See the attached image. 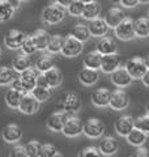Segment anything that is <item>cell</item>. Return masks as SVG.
<instances>
[{"mask_svg":"<svg viewBox=\"0 0 149 157\" xmlns=\"http://www.w3.org/2000/svg\"><path fill=\"white\" fill-rule=\"evenodd\" d=\"M21 97H22L21 93H18L13 89H9L6 93V104L9 107H12V109H17L20 101H21Z\"/></svg>","mask_w":149,"mask_h":157,"instance_id":"e575fe53","label":"cell"},{"mask_svg":"<svg viewBox=\"0 0 149 157\" xmlns=\"http://www.w3.org/2000/svg\"><path fill=\"white\" fill-rule=\"evenodd\" d=\"M17 109L21 111L22 114L32 115V114H36V113L39 110V102L30 94V93H26V94H22L21 101H20Z\"/></svg>","mask_w":149,"mask_h":157,"instance_id":"ba28073f","label":"cell"},{"mask_svg":"<svg viewBox=\"0 0 149 157\" xmlns=\"http://www.w3.org/2000/svg\"><path fill=\"white\" fill-rule=\"evenodd\" d=\"M58 6H60L62 8H66L68 7L69 4H71V0H59V2H56Z\"/></svg>","mask_w":149,"mask_h":157,"instance_id":"7dc6e473","label":"cell"},{"mask_svg":"<svg viewBox=\"0 0 149 157\" xmlns=\"http://www.w3.org/2000/svg\"><path fill=\"white\" fill-rule=\"evenodd\" d=\"M56 153V148L52 144H42L38 157H52Z\"/></svg>","mask_w":149,"mask_h":157,"instance_id":"b9f144b4","label":"cell"},{"mask_svg":"<svg viewBox=\"0 0 149 157\" xmlns=\"http://www.w3.org/2000/svg\"><path fill=\"white\" fill-rule=\"evenodd\" d=\"M101 59H102V55L99 52H97L96 50L89 51L84 56V66H85V68H89V70L97 71L101 67Z\"/></svg>","mask_w":149,"mask_h":157,"instance_id":"d4e9b609","label":"cell"},{"mask_svg":"<svg viewBox=\"0 0 149 157\" xmlns=\"http://www.w3.org/2000/svg\"><path fill=\"white\" fill-rule=\"evenodd\" d=\"M133 128L148 134V131H149V115H148V113H145V114L141 115V117H137L136 119H133Z\"/></svg>","mask_w":149,"mask_h":157,"instance_id":"d590c367","label":"cell"},{"mask_svg":"<svg viewBox=\"0 0 149 157\" xmlns=\"http://www.w3.org/2000/svg\"><path fill=\"white\" fill-rule=\"evenodd\" d=\"M120 4L126 8H133L139 4V0H122Z\"/></svg>","mask_w":149,"mask_h":157,"instance_id":"f6af8a7d","label":"cell"},{"mask_svg":"<svg viewBox=\"0 0 149 157\" xmlns=\"http://www.w3.org/2000/svg\"><path fill=\"white\" fill-rule=\"evenodd\" d=\"M105 123L97 118H90L82 124V134H85L88 137H92V139L101 137L105 134Z\"/></svg>","mask_w":149,"mask_h":157,"instance_id":"3957f363","label":"cell"},{"mask_svg":"<svg viewBox=\"0 0 149 157\" xmlns=\"http://www.w3.org/2000/svg\"><path fill=\"white\" fill-rule=\"evenodd\" d=\"M9 4H11V7L13 8V9H16V8H18V6L21 4V2H18V0H9Z\"/></svg>","mask_w":149,"mask_h":157,"instance_id":"c3c4849f","label":"cell"},{"mask_svg":"<svg viewBox=\"0 0 149 157\" xmlns=\"http://www.w3.org/2000/svg\"><path fill=\"white\" fill-rule=\"evenodd\" d=\"M115 36L120 41H131L135 38V32H133V20L130 17H126L119 25L114 29Z\"/></svg>","mask_w":149,"mask_h":157,"instance_id":"5b68a950","label":"cell"},{"mask_svg":"<svg viewBox=\"0 0 149 157\" xmlns=\"http://www.w3.org/2000/svg\"><path fill=\"white\" fill-rule=\"evenodd\" d=\"M16 78L14 71L11 67H0V85H9Z\"/></svg>","mask_w":149,"mask_h":157,"instance_id":"d6a6232c","label":"cell"},{"mask_svg":"<svg viewBox=\"0 0 149 157\" xmlns=\"http://www.w3.org/2000/svg\"><path fill=\"white\" fill-rule=\"evenodd\" d=\"M78 80H80L81 84L84 85H94L98 81V73L97 71L89 70V68H82V70L78 72Z\"/></svg>","mask_w":149,"mask_h":157,"instance_id":"4316f807","label":"cell"},{"mask_svg":"<svg viewBox=\"0 0 149 157\" xmlns=\"http://www.w3.org/2000/svg\"><path fill=\"white\" fill-rule=\"evenodd\" d=\"M78 157H103L102 153L99 152V149L97 147H86V148H84L82 151H80V153H78Z\"/></svg>","mask_w":149,"mask_h":157,"instance_id":"60d3db41","label":"cell"},{"mask_svg":"<svg viewBox=\"0 0 149 157\" xmlns=\"http://www.w3.org/2000/svg\"><path fill=\"white\" fill-rule=\"evenodd\" d=\"M90 100H92V104L94 106L106 107V106H109V101H110V90H107L106 88L97 89L96 92L92 93Z\"/></svg>","mask_w":149,"mask_h":157,"instance_id":"d6986e66","label":"cell"},{"mask_svg":"<svg viewBox=\"0 0 149 157\" xmlns=\"http://www.w3.org/2000/svg\"><path fill=\"white\" fill-rule=\"evenodd\" d=\"M3 139L7 143H17V141L22 137V130L20 128L17 124H7L3 128Z\"/></svg>","mask_w":149,"mask_h":157,"instance_id":"e0dca14e","label":"cell"},{"mask_svg":"<svg viewBox=\"0 0 149 157\" xmlns=\"http://www.w3.org/2000/svg\"><path fill=\"white\" fill-rule=\"evenodd\" d=\"M25 38H26L25 33H22L21 30L12 29V30H9L6 36H4V45H6L9 50H17V48H21Z\"/></svg>","mask_w":149,"mask_h":157,"instance_id":"52a82bcc","label":"cell"},{"mask_svg":"<svg viewBox=\"0 0 149 157\" xmlns=\"http://www.w3.org/2000/svg\"><path fill=\"white\" fill-rule=\"evenodd\" d=\"M29 68H32V60H30L29 56L21 54V55H17L13 59V68H12L13 71H16L18 73H22L24 71L29 70Z\"/></svg>","mask_w":149,"mask_h":157,"instance_id":"83f0119b","label":"cell"},{"mask_svg":"<svg viewBox=\"0 0 149 157\" xmlns=\"http://www.w3.org/2000/svg\"><path fill=\"white\" fill-rule=\"evenodd\" d=\"M54 67H55V62H54V59L51 56H48V55L39 56L37 59V62H36V70L42 72V73L50 71Z\"/></svg>","mask_w":149,"mask_h":157,"instance_id":"4dcf8cb0","label":"cell"},{"mask_svg":"<svg viewBox=\"0 0 149 157\" xmlns=\"http://www.w3.org/2000/svg\"><path fill=\"white\" fill-rule=\"evenodd\" d=\"M52 157H63V155H60V153H58V152H56V153H55V155H54Z\"/></svg>","mask_w":149,"mask_h":157,"instance_id":"f907efd6","label":"cell"},{"mask_svg":"<svg viewBox=\"0 0 149 157\" xmlns=\"http://www.w3.org/2000/svg\"><path fill=\"white\" fill-rule=\"evenodd\" d=\"M82 122L80 118L77 117H69L66 124H64L62 132L66 136H69V137H74V136H78L80 134H82Z\"/></svg>","mask_w":149,"mask_h":157,"instance_id":"8fae6325","label":"cell"},{"mask_svg":"<svg viewBox=\"0 0 149 157\" xmlns=\"http://www.w3.org/2000/svg\"><path fill=\"white\" fill-rule=\"evenodd\" d=\"M30 94L36 98V100L41 104V102H44L47 101L50 96H51V92H50V89H43V88H34V89L30 92Z\"/></svg>","mask_w":149,"mask_h":157,"instance_id":"74e56055","label":"cell"},{"mask_svg":"<svg viewBox=\"0 0 149 157\" xmlns=\"http://www.w3.org/2000/svg\"><path fill=\"white\" fill-rule=\"evenodd\" d=\"M115 131L118 135L126 137L133 130V118L131 115H122L115 121Z\"/></svg>","mask_w":149,"mask_h":157,"instance_id":"4fadbf2b","label":"cell"},{"mask_svg":"<svg viewBox=\"0 0 149 157\" xmlns=\"http://www.w3.org/2000/svg\"><path fill=\"white\" fill-rule=\"evenodd\" d=\"M63 43H64V38L62 36H58V34L56 36H51L46 50H48V52H51V54H58L62 51Z\"/></svg>","mask_w":149,"mask_h":157,"instance_id":"836d02e7","label":"cell"},{"mask_svg":"<svg viewBox=\"0 0 149 157\" xmlns=\"http://www.w3.org/2000/svg\"><path fill=\"white\" fill-rule=\"evenodd\" d=\"M42 75L44 76V78H46V82H47V85H48V89H50V88H56V86H59V85L62 84V81H63V73L56 67L51 68L50 71L42 73Z\"/></svg>","mask_w":149,"mask_h":157,"instance_id":"cb8c5ba5","label":"cell"},{"mask_svg":"<svg viewBox=\"0 0 149 157\" xmlns=\"http://www.w3.org/2000/svg\"><path fill=\"white\" fill-rule=\"evenodd\" d=\"M36 86L37 88H43V89H48V85L46 82V78L43 75H38L36 78Z\"/></svg>","mask_w":149,"mask_h":157,"instance_id":"ee69618b","label":"cell"},{"mask_svg":"<svg viewBox=\"0 0 149 157\" xmlns=\"http://www.w3.org/2000/svg\"><path fill=\"white\" fill-rule=\"evenodd\" d=\"M14 9L11 7L9 0H0V22H7L13 17Z\"/></svg>","mask_w":149,"mask_h":157,"instance_id":"1f68e13d","label":"cell"},{"mask_svg":"<svg viewBox=\"0 0 149 157\" xmlns=\"http://www.w3.org/2000/svg\"><path fill=\"white\" fill-rule=\"evenodd\" d=\"M50 38H51V34H50L47 30L44 29H39L36 33L32 36L33 43L36 46L37 50H46L50 42Z\"/></svg>","mask_w":149,"mask_h":157,"instance_id":"44dd1931","label":"cell"},{"mask_svg":"<svg viewBox=\"0 0 149 157\" xmlns=\"http://www.w3.org/2000/svg\"><path fill=\"white\" fill-rule=\"evenodd\" d=\"M62 105H63V113H66L68 117H74V114L81 109V100L78 94L69 92L64 96Z\"/></svg>","mask_w":149,"mask_h":157,"instance_id":"277c9868","label":"cell"},{"mask_svg":"<svg viewBox=\"0 0 149 157\" xmlns=\"http://www.w3.org/2000/svg\"><path fill=\"white\" fill-rule=\"evenodd\" d=\"M148 77H149V72H147L145 75H144L141 78H143V82H144V85L145 86H148L149 85V81H148Z\"/></svg>","mask_w":149,"mask_h":157,"instance_id":"681fc988","label":"cell"},{"mask_svg":"<svg viewBox=\"0 0 149 157\" xmlns=\"http://www.w3.org/2000/svg\"><path fill=\"white\" fill-rule=\"evenodd\" d=\"M130 104V97L124 90L117 89L114 92H110V101H109V106L114 110H123L126 109Z\"/></svg>","mask_w":149,"mask_h":157,"instance_id":"8992f818","label":"cell"},{"mask_svg":"<svg viewBox=\"0 0 149 157\" xmlns=\"http://www.w3.org/2000/svg\"><path fill=\"white\" fill-rule=\"evenodd\" d=\"M124 70L127 71V73L131 76L132 80L133 78H141L148 72V60L140 56L132 58L127 62Z\"/></svg>","mask_w":149,"mask_h":157,"instance_id":"6da1fadb","label":"cell"},{"mask_svg":"<svg viewBox=\"0 0 149 157\" xmlns=\"http://www.w3.org/2000/svg\"><path fill=\"white\" fill-rule=\"evenodd\" d=\"M69 37H72V38L76 39V41L82 43V42H85V41H88V39L90 38V34H89L88 26H85L84 24H77V25L72 29L71 36Z\"/></svg>","mask_w":149,"mask_h":157,"instance_id":"f1b7e54d","label":"cell"},{"mask_svg":"<svg viewBox=\"0 0 149 157\" xmlns=\"http://www.w3.org/2000/svg\"><path fill=\"white\" fill-rule=\"evenodd\" d=\"M111 81L114 85H117L119 88H126L132 82V78L124 68L119 67L117 71H114L111 73Z\"/></svg>","mask_w":149,"mask_h":157,"instance_id":"ac0fdd59","label":"cell"},{"mask_svg":"<svg viewBox=\"0 0 149 157\" xmlns=\"http://www.w3.org/2000/svg\"><path fill=\"white\" fill-rule=\"evenodd\" d=\"M68 8V13L73 17H78L81 16L82 9H84V2L82 0H72L71 4L67 7Z\"/></svg>","mask_w":149,"mask_h":157,"instance_id":"8d00e7d4","label":"cell"},{"mask_svg":"<svg viewBox=\"0 0 149 157\" xmlns=\"http://www.w3.org/2000/svg\"><path fill=\"white\" fill-rule=\"evenodd\" d=\"M68 115L66 114V113L63 111H58V113H54V114H51L47 121H46V126L48 127L51 131H55V132H59L63 130L64 124H66V122L68 119Z\"/></svg>","mask_w":149,"mask_h":157,"instance_id":"7c38bea8","label":"cell"},{"mask_svg":"<svg viewBox=\"0 0 149 157\" xmlns=\"http://www.w3.org/2000/svg\"><path fill=\"white\" fill-rule=\"evenodd\" d=\"M131 157H148V151L145 148H137V151L133 152Z\"/></svg>","mask_w":149,"mask_h":157,"instance_id":"bcb514c9","label":"cell"},{"mask_svg":"<svg viewBox=\"0 0 149 157\" xmlns=\"http://www.w3.org/2000/svg\"><path fill=\"white\" fill-rule=\"evenodd\" d=\"M126 137H127L128 143H130L131 145L141 147L144 143H145V140H147L148 135L145 134V132H143V131H139V130H136V128H133Z\"/></svg>","mask_w":149,"mask_h":157,"instance_id":"f546056e","label":"cell"},{"mask_svg":"<svg viewBox=\"0 0 149 157\" xmlns=\"http://www.w3.org/2000/svg\"><path fill=\"white\" fill-rule=\"evenodd\" d=\"M38 76L37 70L34 68H29V70L24 71L22 73H20L18 76V81L22 86V90L24 93L26 94L28 92H32L34 88H36V78Z\"/></svg>","mask_w":149,"mask_h":157,"instance_id":"30bf717a","label":"cell"},{"mask_svg":"<svg viewBox=\"0 0 149 157\" xmlns=\"http://www.w3.org/2000/svg\"><path fill=\"white\" fill-rule=\"evenodd\" d=\"M0 52H2V48H0Z\"/></svg>","mask_w":149,"mask_h":157,"instance_id":"816d5d0a","label":"cell"},{"mask_svg":"<svg viewBox=\"0 0 149 157\" xmlns=\"http://www.w3.org/2000/svg\"><path fill=\"white\" fill-rule=\"evenodd\" d=\"M88 30L90 37H102L105 36L109 30V26L106 25V22L103 21V18H96L92 20L90 24L88 25Z\"/></svg>","mask_w":149,"mask_h":157,"instance_id":"7402d4cb","label":"cell"},{"mask_svg":"<svg viewBox=\"0 0 149 157\" xmlns=\"http://www.w3.org/2000/svg\"><path fill=\"white\" fill-rule=\"evenodd\" d=\"M21 50L24 52V55H33L34 52L37 51V48L36 46H34V43H33V39L32 37H26L25 38V41L22 43V46H21Z\"/></svg>","mask_w":149,"mask_h":157,"instance_id":"ab89813d","label":"cell"},{"mask_svg":"<svg viewBox=\"0 0 149 157\" xmlns=\"http://www.w3.org/2000/svg\"><path fill=\"white\" fill-rule=\"evenodd\" d=\"M9 157H28V155L25 152L24 145H16L9 152Z\"/></svg>","mask_w":149,"mask_h":157,"instance_id":"7bdbcfd3","label":"cell"},{"mask_svg":"<svg viewBox=\"0 0 149 157\" xmlns=\"http://www.w3.org/2000/svg\"><path fill=\"white\" fill-rule=\"evenodd\" d=\"M133 32L135 37L145 38L149 34V20L148 17H140L137 20H133Z\"/></svg>","mask_w":149,"mask_h":157,"instance_id":"484cf974","label":"cell"},{"mask_svg":"<svg viewBox=\"0 0 149 157\" xmlns=\"http://www.w3.org/2000/svg\"><path fill=\"white\" fill-rule=\"evenodd\" d=\"M41 147H42V144L39 143L38 140H32V141H29L24 148H25V152H26L28 157H38Z\"/></svg>","mask_w":149,"mask_h":157,"instance_id":"f35d334b","label":"cell"},{"mask_svg":"<svg viewBox=\"0 0 149 157\" xmlns=\"http://www.w3.org/2000/svg\"><path fill=\"white\" fill-rule=\"evenodd\" d=\"M82 48L84 46L81 42L76 41L72 37H67V38H64V43H63L60 52L67 58H74L82 52Z\"/></svg>","mask_w":149,"mask_h":157,"instance_id":"9c48e42d","label":"cell"},{"mask_svg":"<svg viewBox=\"0 0 149 157\" xmlns=\"http://www.w3.org/2000/svg\"><path fill=\"white\" fill-rule=\"evenodd\" d=\"M97 52H99L102 56L105 55H113L117 54V43L114 42V39L105 37L102 39H99V42L97 43Z\"/></svg>","mask_w":149,"mask_h":157,"instance_id":"603a6c76","label":"cell"},{"mask_svg":"<svg viewBox=\"0 0 149 157\" xmlns=\"http://www.w3.org/2000/svg\"><path fill=\"white\" fill-rule=\"evenodd\" d=\"M119 148L118 140L113 136H105L103 139L99 141L98 149L102 153V156H113Z\"/></svg>","mask_w":149,"mask_h":157,"instance_id":"9a60e30c","label":"cell"},{"mask_svg":"<svg viewBox=\"0 0 149 157\" xmlns=\"http://www.w3.org/2000/svg\"><path fill=\"white\" fill-rule=\"evenodd\" d=\"M66 17V9L58 6L56 3L48 4L42 12V20L46 24L50 25H55V24L62 22Z\"/></svg>","mask_w":149,"mask_h":157,"instance_id":"7a4b0ae2","label":"cell"},{"mask_svg":"<svg viewBox=\"0 0 149 157\" xmlns=\"http://www.w3.org/2000/svg\"><path fill=\"white\" fill-rule=\"evenodd\" d=\"M99 13H101V4L98 2H84V9H82V13L81 16L86 20H96L98 18Z\"/></svg>","mask_w":149,"mask_h":157,"instance_id":"ffe728a7","label":"cell"},{"mask_svg":"<svg viewBox=\"0 0 149 157\" xmlns=\"http://www.w3.org/2000/svg\"><path fill=\"white\" fill-rule=\"evenodd\" d=\"M120 67V58L118 54H113V55H105L101 59V70L105 73H113Z\"/></svg>","mask_w":149,"mask_h":157,"instance_id":"2e32d148","label":"cell"},{"mask_svg":"<svg viewBox=\"0 0 149 157\" xmlns=\"http://www.w3.org/2000/svg\"><path fill=\"white\" fill-rule=\"evenodd\" d=\"M124 18H126V14H124V12L122 11V9L118 8V7H113V8H110L107 11L105 18H103V21L106 22V25L109 28L115 29Z\"/></svg>","mask_w":149,"mask_h":157,"instance_id":"5bb4252c","label":"cell"}]
</instances>
